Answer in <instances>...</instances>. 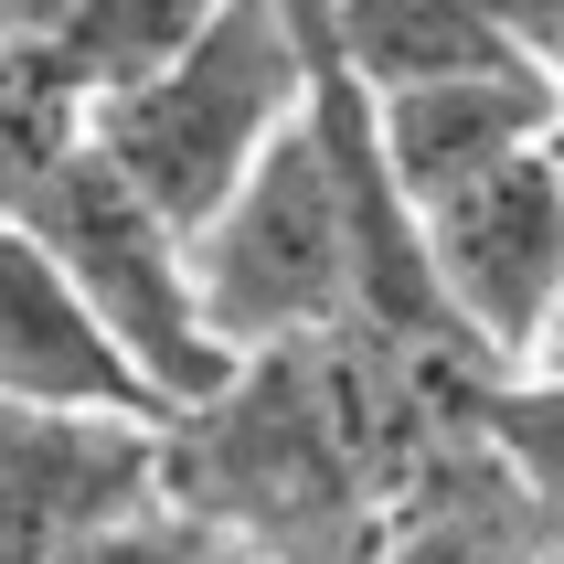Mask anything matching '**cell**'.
Here are the masks:
<instances>
[{
    "instance_id": "1",
    "label": "cell",
    "mask_w": 564,
    "mask_h": 564,
    "mask_svg": "<svg viewBox=\"0 0 564 564\" xmlns=\"http://www.w3.org/2000/svg\"><path fill=\"white\" fill-rule=\"evenodd\" d=\"M299 96H310L299 22H288L278 0H224L214 32H203L182 64H160L150 86L86 107V150L107 160L171 235H192V224L267 160V139L299 118Z\"/></svg>"
},
{
    "instance_id": "2",
    "label": "cell",
    "mask_w": 564,
    "mask_h": 564,
    "mask_svg": "<svg viewBox=\"0 0 564 564\" xmlns=\"http://www.w3.org/2000/svg\"><path fill=\"white\" fill-rule=\"evenodd\" d=\"M22 235L64 267V288L86 299V319L118 341V362L150 383L160 415L203 405L235 362L203 341V319H192V288H182V235L139 203V192L107 171V160L75 139L64 171L22 203Z\"/></svg>"
},
{
    "instance_id": "3",
    "label": "cell",
    "mask_w": 564,
    "mask_h": 564,
    "mask_svg": "<svg viewBox=\"0 0 564 564\" xmlns=\"http://www.w3.org/2000/svg\"><path fill=\"white\" fill-rule=\"evenodd\" d=\"M415 267L479 373H533L564 330V171L554 150H511L415 203Z\"/></svg>"
},
{
    "instance_id": "4",
    "label": "cell",
    "mask_w": 564,
    "mask_h": 564,
    "mask_svg": "<svg viewBox=\"0 0 564 564\" xmlns=\"http://www.w3.org/2000/svg\"><path fill=\"white\" fill-rule=\"evenodd\" d=\"M160 490V426L0 405V564H64L96 522Z\"/></svg>"
},
{
    "instance_id": "5",
    "label": "cell",
    "mask_w": 564,
    "mask_h": 564,
    "mask_svg": "<svg viewBox=\"0 0 564 564\" xmlns=\"http://www.w3.org/2000/svg\"><path fill=\"white\" fill-rule=\"evenodd\" d=\"M362 128H373L383 182L415 214L426 192L469 182V171H490L511 150H543L554 139V86H543V64L501 54V64H458V75H426V86L362 96Z\"/></svg>"
},
{
    "instance_id": "6",
    "label": "cell",
    "mask_w": 564,
    "mask_h": 564,
    "mask_svg": "<svg viewBox=\"0 0 564 564\" xmlns=\"http://www.w3.org/2000/svg\"><path fill=\"white\" fill-rule=\"evenodd\" d=\"M0 405L22 415H139L160 426L150 383L118 362V341L86 319L64 267L32 246L22 224H0Z\"/></svg>"
},
{
    "instance_id": "7",
    "label": "cell",
    "mask_w": 564,
    "mask_h": 564,
    "mask_svg": "<svg viewBox=\"0 0 564 564\" xmlns=\"http://www.w3.org/2000/svg\"><path fill=\"white\" fill-rule=\"evenodd\" d=\"M469 437L501 479V501L522 511V533L543 543V564H564V362L490 373L469 394Z\"/></svg>"
},
{
    "instance_id": "8",
    "label": "cell",
    "mask_w": 564,
    "mask_h": 564,
    "mask_svg": "<svg viewBox=\"0 0 564 564\" xmlns=\"http://www.w3.org/2000/svg\"><path fill=\"white\" fill-rule=\"evenodd\" d=\"M224 0H75L54 32H43V64H54L75 107H107V96L150 86L160 64H182L203 32H214Z\"/></svg>"
},
{
    "instance_id": "9",
    "label": "cell",
    "mask_w": 564,
    "mask_h": 564,
    "mask_svg": "<svg viewBox=\"0 0 564 564\" xmlns=\"http://www.w3.org/2000/svg\"><path fill=\"white\" fill-rule=\"evenodd\" d=\"M75 139H86V107L43 64V43H0V224H22V203L64 171Z\"/></svg>"
},
{
    "instance_id": "10",
    "label": "cell",
    "mask_w": 564,
    "mask_h": 564,
    "mask_svg": "<svg viewBox=\"0 0 564 564\" xmlns=\"http://www.w3.org/2000/svg\"><path fill=\"white\" fill-rule=\"evenodd\" d=\"M64 564H246V554H235L214 522H192L182 501H160V490H150V501H128L118 522H96Z\"/></svg>"
},
{
    "instance_id": "11",
    "label": "cell",
    "mask_w": 564,
    "mask_h": 564,
    "mask_svg": "<svg viewBox=\"0 0 564 564\" xmlns=\"http://www.w3.org/2000/svg\"><path fill=\"white\" fill-rule=\"evenodd\" d=\"M479 22L501 32L522 64H554V43H564V0H479Z\"/></svg>"
},
{
    "instance_id": "12",
    "label": "cell",
    "mask_w": 564,
    "mask_h": 564,
    "mask_svg": "<svg viewBox=\"0 0 564 564\" xmlns=\"http://www.w3.org/2000/svg\"><path fill=\"white\" fill-rule=\"evenodd\" d=\"M64 11H75V0H0V43H43Z\"/></svg>"
},
{
    "instance_id": "13",
    "label": "cell",
    "mask_w": 564,
    "mask_h": 564,
    "mask_svg": "<svg viewBox=\"0 0 564 564\" xmlns=\"http://www.w3.org/2000/svg\"><path fill=\"white\" fill-rule=\"evenodd\" d=\"M543 362H564V330H554V341H543Z\"/></svg>"
}]
</instances>
